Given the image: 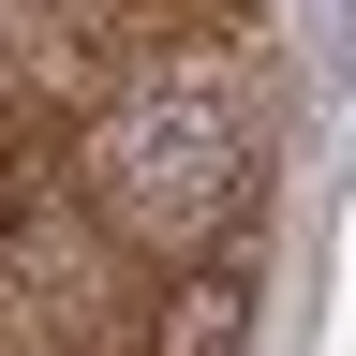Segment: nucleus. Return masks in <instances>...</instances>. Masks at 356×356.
<instances>
[{"label": "nucleus", "instance_id": "obj_1", "mask_svg": "<svg viewBox=\"0 0 356 356\" xmlns=\"http://www.w3.org/2000/svg\"><path fill=\"white\" fill-rule=\"evenodd\" d=\"M252 193H267V89L238 74V44H149L134 74H104V104L74 134V208L134 267L238 252Z\"/></svg>", "mask_w": 356, "mask_h": 356}, {"label": "nucleus", "instance_id": "obj_2", "mask_svg": "<svg viewBox=\"0 0 356 356\" xmlns=\"http://www.w3.org/2000/svg\"><path fill=\"white\" fill-rule=\"evenodd\" d=\"M163 297H134L119 356H252V267L238 252H193V267H149Z\"/></svg>", "mask_w": 356, "mask_h": 356}, {"label": "nucleus", "instance_id": "obj_3", "mask_svg": "<svg viewBox=\"0 0 356 356\" xmlns=\"http://www.w3.org/2000/svg\"><path fill=\"white\" fill-rule=\"evenodd\" d=\"M15 193H30V178H15V134H0V222H15Z\"/></svg>", "mask_w": 356, "mask_h": 356}]
</instances>
